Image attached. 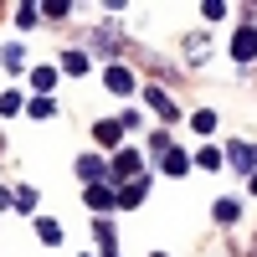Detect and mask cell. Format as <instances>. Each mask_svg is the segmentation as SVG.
Returning <instances> with one entry per match:
<instances>
[{
  "label": "cell",
  "instance_id": "cell-11",
  "mask_svg": "<svg viewBox=\"0 0 257 257\" xmlns=\"http://www.w3.org/2000/svg\"><path fill=\"white\" fill-rule=\"evenodd\" d=\"M31 88H36L41 98H47V93L57 88V67H36V72H31Z\"/></svg>",
  "mask_w": 257,
  "mask_h": 257
},
{
  "label": "cell",
  "instance_id": "cell-12",
  "mask_svg": "<svg viewBox=\"0 0 257 257\" xmlns=\"http://www.w3.org/2000/svg\"><path fill=\"white\" fill-rule=\"evenodd\" d=\"M118 134H123V123H113V118H103V123L93 128V139H98V144H118Z\"/></svg>",
  "mask_w": 257,
  "mask_h": 257
},
{
  "label": "cell",
  "instance_id": "cell-17",
  "mask_svg": "<svg viewBox=\"0 0 257 257\" xmlns=\"http://www.w3.org/2000/svg\"><path fill=\"white\" fill-rule=\"evenodd\" d=\"M26 113H31V118H52V98H41V93L26 98Z\"/></svg>",
  "mask_w": 257,
  "mask_h": 257
},
{
  "label": "cell",
  "instance_id": "cell-4",
  "mask_svg": "<svg viewBox=\"0 0 257 257\" xmlns=\"http://www.w3.org/2000/svg\"><path fill=\"white\" fill-rule=\"evenodd\" d=\"M231 57H237V62H252L257 57V26H242L237 36H231Z\"/></svg>",
  "mask_w": 257,
  "mask_h": 257
},
{
  "label": "cell",
  "instance_id": "cell-23",
  "mask_svg": "<svg viewBox=\"0 0 257 257\" xmlns=\"http://www.w3.org/2000/svg\"><path fill=\"white\" fill-rule=\"evenodd\" d=\"M16 21H21V26H36V21H41V6H16Z\"/></svg>",
  "mask_w": 257,
  "mask_h": 257
},
{
  "label": "cell",
  "instance_id": "cell-6",
  "mask_svg": "<svg viewBox=\"0 0 257 257\" xmlns=\"http://www.w3.org/2000/svg\"><path fill=\"white\" fill-rule=\"evenodd\" d=\"M160 165H165V175H185V170H190V155H185V149H175V144H170L165 155H160Z\"/></svg>",
  "mask_w": 257,
  "mask_h": 257
},
{
  "label": "cell",
  "instance_id": "cell-9",
  "mask_svg": "<svg viewBox=\"0 0 257 257\" xmlns=\"http://www.w3.org/2000/svg\"><path fill=\"white\" fill-rule=\"evenodd\" d=\"M231 165L247 170V175H257V149L252 144H231Z\"/></svg>",
  "mask_w": 257,
  "mask_h": 257
},
{
  "label": "cell",
  "instance_id": "cell-3",
  "mask_svg": "<svg viewBox=\"0 0 257 257\" xmlns=\"http://www.w3.org/2000/svg\"><path fill=\"white\" fill-rule=\"evenodd\" d=\"M82 206H88V211H113V206H118V190H108V185H88V190H82Z\"/></svg>",
  "mask_w": 257,
  "mask_h": 257
},
{
  "label": "cell",
  "instance_id": "cell-27",
  "mask_svg": "<svg viewBox=\"0 0 257 257\" xmlns=\"http://www.w3.org/2000/svg\"><path fill=\"white\" fill-rule=\"evenodd\" d=\"M149 257H165V252H149Z\"/></svg>",
  "mask_w": 257,
  "mask_h": 257
},
{
  "label": "cell",
  "instance_id": "cell-22",
  "mask_svg": "<svg viewBox=\"0 0 257 257\" xmlns=\"http://www.w3.org/2000/svg\"><path fill=\"white\" fill-rule=\"evenodd\" d=\"M237 216H242L237 201H216V221H237Z\"/></svg>",
  "mask_w": 257,
  "mask_h": 257
},
{
  "label": "cell",
  "instance_id": "cell-26",
  "mask_svg": "<svg viewBox=\"0 0 257 257\" xmlns=\"http://www.w3.org/2000/svg\"><path fill=\"white\" fill-rule=\"evenodd\" d=\"M247 190H252V196H257V175H247Z\"/></svg>",
  "mask_w": 257,
  "mask_h": 257
},
{
  "label": "cell",
  "instance_id": "cell-15",
  "mask_svg": "<svg viewBox=\"0 0 257 257\" xmlns=\"http://www.w3.org/2000/svg\"><path fill=\"white\" fill-rule=\"evenodd\" d=\"M62 72L82 77V72H88V57H82V52H62Z\"/></svg>",
  "mask_w": 257,
  "mask_h": 257
},
{
  "label": "cell",
  "instance_id": "cell-19",
  "mask_svg": "<svg viewBox=\"0 0 257 257\" xmlns=\"http://www.w3.org/2000/svg\"><path fill=\"white\" fill-rule=\"evenodd\" d=\"M21 108H26V98H21L16 88H11V93H0V113H21Z\"/></svg>",
  "mask_w": 257,
  "mask_h": 257
},
{
  "label": "cell",
  "instance_id": "cell-2",
  "mask_svg": "<svg viewBox=\"0 0 257 257\" xmlns=\"http://www.w3.org/2000/svg\"><path fill=\"white\" fill-rule=\"evenodd\" d=\"M103 88H108V93H118V98H123V93H134V72H128L123 62H113V67L103 72Z\"/></svg>",
  "mask_w": 257,
  "mask_h": 257
},
{
  "label": "cell",
  "instance_id": "cell-24",
  "mask_svg": "<svg viewBox=\"0 0 257 257\" xmlns=\"http://www.w3.org/2000/svg\"><path fill=\"white\" fill-rule=\"evenodd\" d=\"M201 11H206V21H221V16H226V6H221V0H206Z\"/></svg>",
  "mask_w": 257,
  "mask_h": 257
},
{
  "label": "cell",
  "instance_id": "cell-20",
  "mask_svg": "<svg viewBox=\"0 0 257 257\" xmlns=\"http://www.w3.org/2000/svg\"><path fill=\"white\" fill-rule=\"evenodd\" d=\"M93 231H98V247H103V257H113V226H108V221H98Z\"/></svg>",
  "mask_w": 257,
  "mask_h": 257
},
{
  "label": "cell",
  "instance_id": "cell-16",
  "mask_svg": "<svg viewBox=\"0 0 257 257\" xmlns=\"http://www.w3.org/2000/svg\"><path fill=\"white\" fill-rule=\"evenodd\" d=\"M185 57H190V62H206V57H211V41H206V36H190V41H185Z\"/></svg>",
  "mask_w": 257,
  "mask_h": 257
},
{
  "label": "cell",
  "instance_id": "cell-10",
  "mask_svg": "<svg viewBox=\"0 0 257 257\" xmlns=\"http://www.w3.org/2000/svg\"><path fill=\"white\" fill-rule=\"evenodd\" d=\"M0 67H6V72H21V67H26V47H0Z\"/></svg>",
  "mask_w": 257,
  "mask_h": 257
},
{
  "label": "cell",
  "instance_id": "cell-5",
  "mask_svg": "<svg viewBox=\"0 0 257 257\" xmlns=\"http://www.w3.org/2000/svg\"><path fill=\"white\" fill-rule=\"evenodd\" d=\"M77 175L88 180V185H98V180H108V165H103L98 155H82V160H77Z\"/></svg>",
  "mask_w": 257,
  "mask_h": 257
},
{
  "label": "cell",
  "instance_id": "cell-18",
  "mask_svg": "<svg viewBox=\"0 0 257 257\" xmlns=\"http://www.w3.org/2000/svg\"><path fill=\"white\" fill-rule=\"evenodd\" d=\"M190 128H196V134H211V128H216V113H211V108L190 113Z\"/></svg>",
  "mask_w": 257,
  "mask_h": 257
},
{
  "label": "cell",
  "instance_id": "cell-13",
  "mask_svg": "<svg viewBox=\"0 0 257 257\" xmlns=\"http://www.w3.org/2000/svg\"><path fill=\"white\" fill-rule=\"evenodd\" d=\"M36 237L47 242V247H57V242H62V226H57L52 216H41V221H36Z\"/></svg>",
  "mask_w": 257,
  "mask_h": 257
},
{
  "label": "cell",
  "instance_id": "cell-14",
  "mask_svg": "<svg viewBox=\"0 0 257 257\" xmlns=\"http://www.w3.org/2000/svg\"><path fill=\"white\" fill-rule=\"evenodd\" d=\"M196 165H201V170H221V165H226V155H221L216 144H206L201 155H196Z\"/></svg>",
  "mask_w": 257,
  "mask_h": 257
},
{
  "label": "cell",
  "instance_id": "cell-8",
  "mask_svg": "<svg viewBox=\"0 0 257 257\" xmlns=\"http://www.w3.org/2000/svg\"><path fill=\"white\" fill-rule=\"evenodd\" d=\"M144 103H149L160 118H175V103H170V93H165V88H149V93H144Z\"/></svg>",
  "mask_w": 257,
  "mask_h": 257
},
{
  "label": "cell",
  "instance_id": "cell-7",
  "mask_svg": "<svg viewBox=\"0 0 257 257\" xmlns=\"http://www.w3.org/2000/svg\"><path fill=\"white\" fill-rule=\"evenodd\" d=\"M149 196V180L139 175V180H128V185H118V206H139Z\"/></svg>",
  "mask_w": 257,
  "mask_h": 257
},
{
  "label": "cell",
  "instance_id": "cell-25",
  "mask_svg": "<svg viewBox=\"0 0 257 257\" xmlns=\"http://www.w3.org/2000/svg\"><path fill=\"white\" fill-rule=\"evenodd\" d=\"M16 206V190H6V185H0V211H11Z\"/></svg>",
  "mask_w": 257,
  "mask_h": 257
},
{
  "label": "cell",
  "instance_id": "cell-21",
  "mask_svg": "<svg viewBox=\"0 0 257 257\" xmlns=\"http://www.w3.org/2000/svg\"><path fill=\"white\" fill-rule=\"evenodd\" d=\"M16 211H36V190L31 185H16Z\"/></svg>",
  "mask_w": 257,
  "mask_h": 257
},
{
  "label": "cell",
  "instance_id": "cell-1",
  "mask_svg": "<svg viewBox=\"0 0 257 257\" xmlns=\"http://www.w3.org/2000/svg\"><path fill=\"white\" fill-rule=\"evenodd\" d=\"M108 175H113V180H123V185H128V180H139V175H144V170H139V155H134V149H118Z\"/></svg>",
  "mask_w": 257,
  "mask_h": 257
}]
</instances>
